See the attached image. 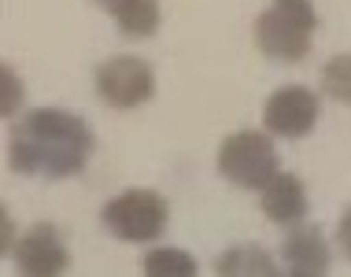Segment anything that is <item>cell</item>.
<instances>
[{"mask_svg":"<svg viewBox=\"0 0 351 277\" xmlns=\"http://www.w3.org/2000/svg\"><path fill=\"white\" fill-rule=\"evenodd\" d=\"M218 174L237 189H263L278 174V148L267 130H237L218 145Z\"/></svg>","mask_w":351,"mask_h":277,"instance_id":"obj_3","label":"cell"},{"mask_svg":"<svg viewBox=\"0 0 351 277\" xmlns=\"http://www.w3.org/2000/svg\"><path fill=\"white\" fill-rule=\"evenodd\" d=\"M15 266H19V277H63L71 266L63 233L49 222L30 226L15 244Z\"/></svg>","mask_w":351,"mask_h":277,"instance_id":"obj_6","label":"cell"},{"mask_svg":"<svg viewBox=\"0 0 351 277\" xmlns=\"http://www.w3.org/2000/svg\"><path fill=\"white\" fill-rule=\"evenodd\" d=\"M93 156V130L82 115L63 108H34L12 126L8 163L15 174L30 178H74Z\"/></svg>","mask_w":351,"mask_h":277,"instance_id":"obj_1","label":"cell"},{"mask_svg":"<svg viewBox=\"0 0 351 277\" xmlns=\"http://www.w3.org/2000/svg\"><path fill=\"white\" fill-rule=\"evenodd\" d=\"M100 222L111 237L126 244H152L163 237L170 222V204L152 189H126L104 204Z\"/></svg>","mask_w":351,"mask_h":277,"instance_id":"obj_2","label":"cell"},{"mask_svg":"<svg viewBox=\"0 0 351 277\" xmlns=\"http://www.w3.org/2000/svg\"><path fill=\"white\" fill-rule=\"evenodd\" d=\"M274 8H278V12H285L289 19H296L300 26H307V30L315 34V26H318L315 0H274Z\"/></svg>","mask_w":351,"mask_h":277,"instance_id":"obj_15","label":"cell"},{"mask_svg":"<svg viewBox=\"0 0 351 277\" xmlns=\"http://www.w3.org/2000/svg\"><path fill=\"white\" fill-rule=\"evenodd\" d=\"M322 100L318 93H311L307 85H281L270 93L267 108H263V130L270 137H289L300 141L318 126Z\"/></svg>","mask_w":351,"mask_h":277,"instance_id":"obj_5","label":"cell"},{"mask_svg":"<svg viewBox=\"0 0 351 277\" xmlns=\"http://www.w3.org/2000/svg\"><path fill=\"white\" fill-rule=\"evenodd\" d=\"M337 241H340V248H344V255L351 259V207L344 215H340V226H337Z\"/></svg>","mask_w":351,"mask_h":277,"instance_id":"obj_16","label":"cell"},{"mask_svg":"<svg viewBox=\"0 0 351 277\" xmlns=\"http://www.w3.org/2000/svg\"><path fill=\"white\" fill-rule=\"evenodd\" d=\"M19 100H23V82H19V74L4 63L0 67V115L12 119V115L19 111Z\"/></svg>","mask_w":351,"mask_h":277,"instance_id":"obj_14","label":"cell"},{"mask_svg":"<svg viewBox=\"0 0 351 277\" xmlns=\"http://www.w3.org/2000/svg\"><path fill=\"white\" fill-rule=\"evenodd\" d=\"M215 277H278L270 252L259 244H233L215 259Z\"/></svg>","mask_w":351,"mask_h":277,"instance_id":"obj_10","label":"cell"},{"mask_svg":"<svg viewBox=\"0 0 351 277\" xmlns=\"http://www.w3.org/2000/svg\"><path fill=\"white\" fill-rule=\"evenodd\" d=\"M322 89H326L329 100L351 104V56L348 52L326 60V67H322Z\"/></svg>","mask_w":351,"mask_h":277,"instance_id":"obj_13","label":"cell"},{"mask_svg":"<svg viewBox=\"0 0 351 277\" xmlns=\"http://www.w3.org/2000/svg\"><path fill=\"white\" fill-rule=\"evenodd\" d=\"M255 45H259L263 56H270L278 63H300L311 52V30L285 12H278V8H270L255 19Z\"/></svg>","mask_w":351,"mask_h":277,"instance_id":"obj_7","label":"cell"},{"mask_svg":"<svg viewBox=\"0 0 351 277\" xmlns=\"http://www.w3.org/2000/svg\"><path fill=\"white\" fill-rule=\"evenodd\" d=\"M259 200H263V215L278 226H303L307 218V189L296 174L289 170H278L267 185L259 189Z\"/></svg>","mask_w":351,"mask_h":277,"instance_id":"obj_8","label":"cell"},{"mask_svg":"<svg viewBox=\"0 0 351 277\" xmlns=\"http://www.w3.org/2000/svg\"><path fill=\"white\" fill-rule=\"evenodd\" d=\"M97 93L115 111L141 108L156 97V71L141 56H111L97 67Z\"/></svg>","mask_w":351,"mask_h":277,"instance_id":"obj_4","label":"cell"},{"mask_svg":"<svg viewBox=\"0 0 351 277\" xmlns=\"http://www.w3.org/2000/svg\"><path fill=\"white\" fill-rule=\"evenodd\" d=\"M97 4H104V8H108V12H111V8L119 4V0H97Z\"/></svg>","mask_w":351,"mask_h":277,"instance_id":"obj_18","label":"cell"},{"mask_svg":"<svg viewBox=\"0 0 351 277\" xmlns=\"http://www.w3.org/2000/svg\"><path fill=\"white\" fill-rule=\"evenodd\" d=\"M278 277H315V274H296V270H289V274H278Z\"/></svg>","mask_w":351,"mask_h":277,"instance_id":"obj_17","label":"cell"},{"mask_svg":"<svg viewBox=\"0 0 351 277\" xmlns=\"http://www.w3.org/2000/svg\"><path fill=\"white\" fill-rule=\"evenodd\" d=\"M281 259L289 270L296 274H315V277H326L329 274V263H333V252H329L322 229L315 226H296L281 244Z\"/></svg>","mask_w":351,"mask_h":277,"instance_id":"obj_9","label":"cell"},{"mask_svg":"<svg viewBox=\"0 0 351 277\" xmlns=\"http://www.w3.org/2000/svg\"><path fill=\"white\" fill-rule=\"evenodd\" d=\"M141 270L145 277H200V263L182 248H152Z\"/></svg>","mask_w":351,"mask_h":277,"instance_id":"obj_12","label":"cell"},{"mask_svg":"<svg viewBox=\"0 0 351 277\" xmlns=\"http://www.w3.org/2000/svg\"><path fill=\"white\" fill-rule=\"evenodd\" d=\"M119 30L126 37H152L163 23V12H159V0H119L111 8Z\"/></svg>","mask_w":351,"mask_h":277,"instance_id":"obj_11","label":"cell"}]
</instances>
